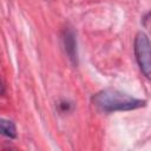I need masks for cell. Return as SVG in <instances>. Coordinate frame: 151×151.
Segmentation results:
<instances>
[{
  "instance_id": "6da1fadb",
  "label": "cell",
  "mask_w": 151,
  "mask_h": 151,
  "mask_svg": "<svg viewBox=\"0 0 151 151\" xmlns=\"http://www.w3.org/2000/svg\"><path fill=\"white\" fill-rule=\"evenodd\" d=\"M91 101L93 106L105 113L117 112V111H130L146 105V100L134 98L125 92L116 88H104L97 92Z\"/></svg>"
},
{
  "instance_id": "7a4b0ae2",
  "label": "cell",
  "mask_w": 151,
  "mask_h": 151,
  "mask_svg": "<svg viewBox=\"0 0 151 151\" xmlns=\"http://www.w3.org/2000/svg\"><path fill=\"white\" fill-rule=\"evenodd\" d=\"M134 55L142 73L146 78H150L151 74L150 41L144 32H138L134 38Z\"/></svg>"
},
{
  "instance_id": "3957f363",
  "label": "cell",
  "mask_w": 151,
  "mask_h": 151,
  "mask_svg": "<svg viewBox=\"0 0 151 151\" xmlns=\"http://www.w3.org/2000/svg\"><path fill=\"white\" fill-rule=\"evenodd\" d=\"M63 44H64V48L66 54L68 55L70 60L77 65L78 64V53H77V40H76V35L73 33L72 29L67 28L64 31L63 33Z\"/></svg>"
},
{
  "instance_id": "277c9868",
  "label": "cell",
  "mask_w": 151,
  "mask_h": 151,
  "mask_svg": "<svg viewBox=\"0 0 151 151\" xmlns=\"http://www.w3.org/2000/svg\"><path fill=\"white\" fill-rule=\"evenodd\" d=\"M0 134L8 137V138H15L17 137L15 124L12 120L0 118Z\"/></svg>"
},
{
  "instance_id": "5b68a950",
  "label": "cell",
  "mask_w": 151,
  "mask_h": 151,
  "mask_svg": "<svg viewBox=\"0 0 151 151\" xmlns=\"http://www.w3.org/2000/svg\"><path fill=\"white\" fill-rule=\"evenodd\" d=\"M4 93H5V87H4L2 83L0 81V96H1V94H4Z\"/></svg>"
}]
</instances>
